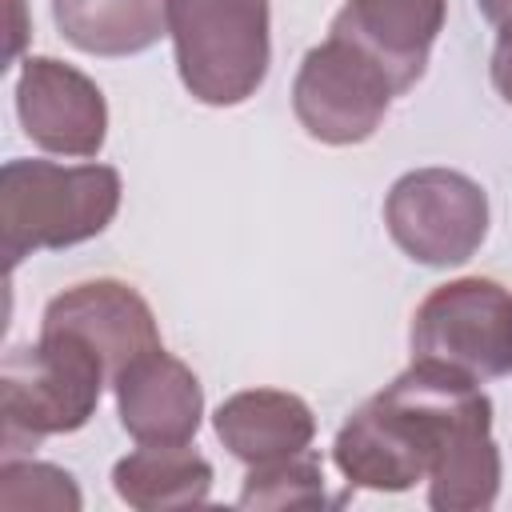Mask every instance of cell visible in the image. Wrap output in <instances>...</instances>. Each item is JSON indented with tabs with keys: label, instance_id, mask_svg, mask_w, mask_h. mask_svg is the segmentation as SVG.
Segmentation results:
<instances>
[{
	"label": "cell",
	"instance_id": "6da1fadb",
	"mask_svg": "<svg viewBox=\"0 0 512 512\" xmlns=\"http://www.w3.org/2000/svg\"><path fill=\"white\" fill-rule=\"evenodd\" d=\"M476 428H492V400L484 388L444 364L412 360L340 424L332 460L352 488L408 492Z\"/></svg>",
	"mask_w": 512,
	"mask_h": 512
},
{
	"label": "cell",
	"instance_id": "7a4b0ae2",
	"mask_svg": "<svg viewBox=\"0 0 512 512\" xmlns=\"http://www.w3.org/2000/svg\"><path fill=\"white\" fill-rule=\"evenodd\" d=\"M120 172L108 164L8 160L0 168V252L8 272L32 252H60L100 236L120 208Z\"/></svg>",
	"mask_w": 512,
	"mask_h": 512
},
{
	"label": "cell",
	"instance_id": "3957f363",
	"mask_svg": "<svg viewBox=\"0 0 512 512\" xmlns=\"http://www.w3.org/2000/svg\"><path fill=\"white\" fill-rule=\"evenodd\" d=\"M104 384H112L108 364L72 332L40 328L36 344L8 348L0 364L4 460H12L20 448H36L44 436L84 428Z\"/></svg>",
	"mask_w": 512,
	"mask_h": 512
},
{
	"label": "cell",
	"instance_id": "277c9868",
	"mask_svg": "<svg viewBox=\"0 0 512 512\" xmlns=\"http://www.w3.org/2000/svg\"><path fill=\"white\" fill-rule=\"evenodd\" d=\"M268 0H168V36L184 88L212 108L256 96L272 64Z\"/></svg>",
	"mask_w": 512,
	"mask_h": 512
},
{
	"label": "cell",
	"instance_id": "5b68a950",
	"mask_svg": "<svg viewBox=\"0 0 512 512\" xmlns=\"http://www.w3.org/2000/svg\"><path fill=\"white\" fill-rule=\"evenodd\" d=\"M412 360L464 372L476 384L512 372V292L488 276H460L432 288L412 312Z\"/></svg>",
	"mask_w": 512,
	"mask_h": 512
},
{
	"label": "cell",
	"instance_id": "8992f818",
	"mask_svg": "<svg viewBox=\"0 0 512 512\" xmlns=\"http://www.w3.org/2000/svg\"><path fill=\"white\" fill-rule=\"evenodd\" d=\"M384 224L408 260L452 268L480 252L488 236V196L456 168H416L392 184Z\"/></svg>",
	"mask_w": 512,
	"mask_h": 512
},
{
	"label": "cell",
	"instance_id": "52a82bcc",
	"mask_svg": "<svg viewBox=\"0 0 512 512\" xmlns=\"http://www.w3.org/2000/svg\"><path fill=\"white\" fill-rule=\"evenodd\" d=\"M396 88L384 68L356 44L328 36L308 48L292 80V112L320 144H364L388 116Z\"/></svg>",
	"mask_w": 512,
	"mask_h": 512
},
{
	"label": "cell",
	"instance_id": "ba28073f",
	"mask_svg": "<svg viewBox=\"0 0 512 512\" xmlns=\"http://www.w3.org/2000/svg\"><path fill=\"white\" fill-rule=\"evenodd\" d=\"M16 116L28 140L56 156L88 160L104 148L108 104L92 76L56 60L28 56L16 76Z\"/></svg>",
	"mask_w": 512,
	"mask_h": 512
},
{
	"label": "cell",
	"instance_id": "9c48e42d",
	"mask_svg": "<svg viewBox=\"0 0 512 512\" xmlns=\"http://www.w3.org/2000/svg\"><path fill=\"white\" fill-rule=\"evenodd\" d=\"M40 328L80 336L88 348L100 352L112 380L136 356H144L152 348H164L148 300L132 284L112 280V276L84 280V284L64 288L60 296H52L44 316H40Z\"/></svg>",
	"mask_w": 512,
	"mask_h": 512
},
{
	"label": "cell",
	"instance_id": "30bf717a",
	"mask_svg": "<svg viewBox=\"0 0 512 512\" xmlns=\"http://www.w3.org/2000/svg\"><path fill=\"white\" fill-rule=\"evenodd\" d=\"M444 16L448 0H348L332 16L328 36H340L372 56L396 96H404L424 76Z\"/></svg>",
	"mask_w": 512,
	"mask_h": 512
},
{
	"label": "cell",
	"instance_id": "8fae6325",
	"mask_svg": "<svg viewBox=\"0 0 512 512\" xmlns=\"http://www.w3.org/2000/svg\"><path fill=\"white\" fill-rule=\"evenodd\" d=\"M120 428L136 444H192L204 416V388L196 372L164 348L136 356L112 380Z\"/></svg>",
	"mask_w": 512,
	"mask_h": 512
},
{
	"label": "cell",
	"instance_id": "7c38bea8",
	"mask_svg": "<svg viewBox=\"0 0 512 512\" xmlns=\"http://www.w3.org/2000/svg\"><path fill=\"white\" fill-rule=\"evenodd\" d=\"M212 428L220 444L252 468V464H272V460L308 452L316 436V416L296 392L248 388L228 396L216 408Z\"/></svg>",
	"mask_w": 512,
	"mask_h": 512
},
{
	"label": "cell",
	"instance_id": "4fadbf2b",
	"mask_svg": "<svg viewBox=\"0 0 512 512\" xmlns=\"http://www.w3.org/2000/svg\"><path fill=\"white\" fill-rule=\"evenodd\" d=\"M52 20L88 56H136L168 36V0H52Z\"/></svg>",
	"mask_w": 512,
	"mask_h": 512
},
{
	"label": "cell",
	"instance_id": "5bb4252c",
	"mask_svg": "<svg viewBox=\"0 0 512 512\" xmlns=\"http://www.w3.org/2000/svg\"><path fill=\"white\" fill-rule=\"evenodd\" d=\"M112 488L128 508L160 512L208 500L212 464L188 444H140L112 468Z\"/></svg>",
	"mask_w": 512,
	"mask_h": 512
},
{
	"label": "cell",
	"instance_id": "9a60e30c",
	"mask_svg": "<svg viewBox=\"0 0 512 512\" xmlns=\"http://www.w3.org/2000/svg\"><path fill=\"white\" fill-rule=\"evenodd\" d=\"M500 496V448L492 428L460 436L428 472V504L436 512H480Z\"/></svg>",
	"mask_w": 512,
	"mask_h": 512
},
{
	"label": "cell",
	"instance_id": "2e32d148",
	"mask_svg": "<svg viewBox=\"0 0 512 512\" xmlns=\"http://www.w3.org/2000/svg\"><path fill=\"white\" fill-rule=\"evenodd\" d=\"M328 504L324 468L312 452L252 464L240 488V508H320Z\"/></svg>",
	"mask_w": 512,
	"mask_h": 512
},
{
	"label": "cell",
	"instance_id": "e0dca14e",
	"mask_svg": "<svg viewBox=\"0 0 512 512\" xmlns=\"http://www.w3.org/2000/svg\"><path fill=\"white\" fill-rule=\"evenodd\" d=\"M80 488L76 480L44 460H4L0 464V508L8 512H28V508H48V512H76Z\"/></svg>",
	"mask_w": 512,
	"mask_h": 512
},
{
	"label": "cell",
	"instance_id": "ac0fdd59",
	"mask_svg": "<svg viewBox=\"0 0 512 512\" xmlns=\"http://www.w3.org/2000/svg\"><path fill=\"white\" fill-rule=\"evenodd\" d=\"M492 88L500 92L504 104H512V20L500 24V36H496V48H492Z\"/></svg>",
	"mask_w": 512,
	"mask_h": 512
},
{
	"label": "cell",
	"instance_id": "d6986e66",
	"mask_svg": "<svg viewBox=\"0 0 512 512\" xmlns=\"http://www.w3.org/2000/svg\"><path fill=\"white\" fill-rule=\"evenodd\" d=\"M8 8H12V40H8V64H12L20 44H24V36H28V28H24V0H8Z\"/></svg>",
	"mask_w": 512,
	"mask_h": 512
},
{
	"label": "cell",
	"instance_id": "ffe728a7",
	"mask_svg": "<svg viewBox=\"0 0 512 512\" xmlns=\"http://www.w3.org/2000/svg\"><path fill=\"white\" fill-rule=\"evenodd\" d=\"M476 4H480L484 20H492V24H508L512 20V0H476Z\"/></svg>",
	"mask_w": 512,
	"mask_h": 512
}]
</instances>
